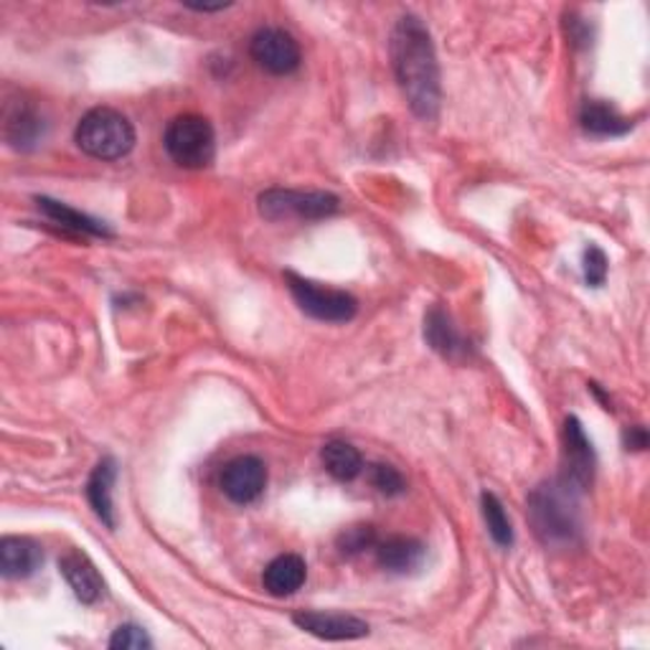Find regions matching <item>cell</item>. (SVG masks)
<instances>
[{"mask_svg": "<svg viewBox=\"0 0 650 650\" xmlns=\"http://www.w3.org/2000/svg\"><path fill=\"white\" fill-rule=\"evenodd\" d=\"M76 145L97 160H119L135 148V127L117 109L97 107L76 125Z\"/></svg>", "mask_w": 650, "mask_h": 650, "instance_id": "obj_3", "label": "cell"}, {"mask_svg": "<svg viewBox=\"0 0 650 650\" xmlns=\"http://www.w3.org/2000/svg\"><path fill=\"white\" fill-rule=\"evenodd\" d=\"M39 209L46 213V217L54 221V224L70 229V232H76V234H84V237H109L113 232L102 224V221L87 217V213L76 211L72 207H66V203L62 201H54V199H46V196H41V199H36Z\"/></svg>", "mask_w": 650, "mask_h": 650, "instance_id": "obj_19", "label": "cell"}, {"mask_svg": "<svg viewBox=\"0 0 650 650\" xmlns=\"http://www.w3.org/2000/svg\"><path fill=\"white\" fill-rule=\"evenodd\" d=\"M562 458H564V468H562L559 481L567 483L572 491L577 493L587 491V488L593 485L597 458H595L593 442H589L585 430H581L577 417H567V422H564Z\"/></svg>", "mask_w": 650, "mask_h": 650, "instance_id": "obj_8", "label": "cell"}, {"mask_svg": "<svg viewBox=\"0 0 650 650\" xmlns=\"http://www.w3.org/2000/svg\"><path fill=\"white\" fill-rule=\"evenodd\" d=\"M481 509H483V518H485V526H488V534L499 546L503 549H509L513 544V526H511V518L506 509H503V503L499 501V495L493 493H483L481 495Z\"/></svg>", "mask_w": 650, "mask_h": 650, "instance_id": "obj_21", "label": "cell"}, {"mask_svg": "<svg viewBox=\"0 0 650 650\" xmlns=\"http://www.w3.org/2000/svg\"><path fill=\"white\" fill-rule=\"evenodd\" d=\"M44 552L29 536H6L0 542V572L6 579H25L41 567Z\"/></svg>", "mask_w": 650, "mask_h": 650, "instance_id": "obj_13", "label": "cell"}, {"mask_svg": "<svg viewBox=\"0 0 650 650\" xmlns=\"http://www.w3.org/2000/svg\"><path fill=\"white\" fill-rule=\"evenodd\" d=\"M323 468L336 478V481H354V478L364 470V458L354 444L344 440H331L323 444L321 450Z\"/></svg>", "mask_w": 650, "mask_h": 650, "instance_id": "obj_20", "label": "cell"}, {"mask_svg": "<svg viewBox=\"0 0 650 650\" xmlns=\"http://www.w3.org/2000/svg\"><path fill=\"white\" fill-rule=\"evenodd\" d=\"M581 127L589 135H597V138H618V135L630 133L632 123L628 117H622L612 105H607L602 99H589L585 102L579 115Z\"/></svg>", "mask_w": 650, "mask_h": 650, "instance_id": "obj_18", "label": "cell"}, {"mask_svg": "<svg viewBox=\"0 0 650 650\" xmlns=\"http://www.w3.org/2000/svg\"><path fill=\"white\" fill-rule=\"evenodd\" d=\"M46 125L44 117H41L36 109L25 105V102H19V105L6 107V117H3V135L6 140L19 150H29L33 145H39V140L44 138Z\"/></svg>", "mask_w": 650, "mask_h": 650, "instance_id": "obj_14", "label": "cell"}, {"mask_svg": "<svg viewBox=\"0 0 650 650\" xmlns=\"http://www.w3.org/2000/svg\"><path fill=\"white\" fill-rule=\"evenodd\" d=\"M250 54L256 66H262L264 72L275 76L293 74L303 59L301 44H297L293 33H287L285 29H275V25H264V29L254 33Z\"/></svg>", "mask_w": 650, "mask_h": 650, "instance_id": "obj_7", "label": "cell"}, {"mask_svg": "<svg viewBox=\"0 0 650 650\" xmlns=\"http://www.w3.org/2000/svg\"><path fill=\"white\" fill-rule=\"evenodd\" d=\"M293 622L321 640H358L369 636V622L344 612H297Z\"/></svg>", "mask_w": 650, "mask_h": 650, "instance_id": "obj_10", "label": "cell"}, {"mask_svg": "<svg viewBox=\"0 0 650 650\" xmlns=\"http://www.w3.org/2000/svg\"><path fill=\"white\" fill-rule=\"evenodd\" d=\"M581 270H585V280L587 285L600 287L605 277H607V256L600 250V247L589 244L585 250V256H581Z\"/></svg>", "mask_w": 650, "mask_h": 650, "instance_id": "obj_25", "label": "cell"}, {"mask_svg": "<svg viewBox=\"0 0 650 650\" xmlns=\"http://www.w3.org/2000/svg\"><path fill=\"white\" fill-rule=\"evenodd\" d=\"M287 287L293 293L297 307L305 315H311L315 321L323 323H348L358 311V303L354 295H348L346 290H333L323 287L318 282H311L305 277H297L295 272H287Z\"/></svg>", "mask_w": 650, "mask_h": 650, "instance_id": "obj_6", "label": "cell"}, {"mask_svg": "<svg viewBox=\"0 0 650 650\" xmlns=\"http://www.w3.org/2000/svg\"><path fill=\"white\" fill-rule=\"evenodd\" d=\"M340 201L328 191H293V188H270L260 196V213L270 221L285 219H325L338 211Z\"/></svg>", "mask_w": 650, "mask_h": 650, "instance_id": "obj_5", "label": "cell"}, {"mask_svg": "<svg viewBox=\"0 0 650 650\" xmlns=\"http://www.w3.org/2000/svg\"><path fill=\"white\" fill-rule=\"evenodd\" d=\"M109 648L113 650H148L153 648V640L148 632L138 626H119L113 638H109Z\"/></svg>", "mask_w": 650, "mask_h": 650, "instance_id": "obj_24", "label": "cell"}, {"mask_svg": "<svg viewBox=\"0 0 650 650\" xmlns=\"http://www.w3.org/2000/svg\"><path fill=\"white\" fill-rule=\"evenodd\" d=\"M232 3H219V6H203V3H186V8H191L196 13H217V11H227Z\"/></svg>", "mask_w": 650, "mask_h": 650, "instance_id": "obj_27", "label": "cell"}, {"mask_svg": "<svg viewBox=\"0 0 650 650\" xmlns=\"http://www.w3.org/2000/svg\"><path fill=\"white\" fill-rule=\"evenodd\" d=\"M59 572H62L64 579L70 581L76 600L84 605H92L99 600L105 581H102L97 567H94L87 554L70 549L62 559H59Z\"/></svg>", "mask_w": 650, "mask_h": 650, "instance_id": "obj_12", "label": "cell"}, {"mask_svg": "<svg viewBox=\"0 0 650 650\" xmlns=\"http://www.w3.org/2000/svg\"><path fill=\"white\" fill-rule=\"evenodd\" d=\"M371 475V483L379 493L384 495H399L405 491V475L399 473L395 465H384V463H376L369 470Z\"/></svg>", "mask_w": 650, "mask_h": 650, "instance_id": "obj_22", "label": "cell"}, {"mask_svg": "<svg viewBox=\"0 0 650 650\" xmlns=\"http://www.w3.org/2000/svg\"><path fill=\"white\" fill-rule=\"evenodd\" d=\"M391 64L401 92L419 119H434L440 113V64L427 25L417 15H401L391 33Z\"/></svg>", "mask_w": 650, "mask_h": 650, "instance_id": "obj_1", "label": "cell"}, {"mask_svg": "<svg viewBox=\"0 0 650 650\" xmlns=\"http://www.w3.org/2000/svg\"><path fill=\"white\" fill-rule=\"evenodd\" d=\"M376 544V532L374 526H350L344 534L338 536V549L344 554H361L364 549Z\"/></svg>", "mask_w": 650, "mask_h": 650, "instance_id": "obj_23", "label": "cell"}, {"mask_svg": "<svg viewBox=\"0 0 650 650\" xmlns=\"http://www.w3.org/2000/svg\"><path fill=\"white\" fill-rule=\"evenodd\" d=\"M424 340L438 350L448 361H465L470 356V346L465 338L460 336L455 321L450 318V313L444 307L434 305L430 313L424 315Z\"/></svg>", "mask_w": 650, "mask_h": 650, "instance_id": "obj_11", "label": "cell"}, {"mask_svg": "<svg viewBox=\"0 0 650 650\" xmlns=\"http://www.w3.org/2000/svg\"><path fill=\"white\" fill-rule=\"evenodd\" d=\"M422 557L424 544L412 536H391L376 546V559H379L381 567L397 572V575L417 569L422 564Z\"/></svg>", "mask_w": 650, "mask_h": 650, "instance_id": "obj_17", "label": "cell"}, {"mask_svg": "<svg viewBox=\"0 0 650 650\" xmlns=\"http://www.w3.org/2000/svg\"><path fill=\"white\" fill-rule=\"evenodd\" d=\"M219 485L229 501L247 506L260 499L268 488V465L254 455H239L221 470Z\"/></svg>", "mask_w": 650, "mask_h": 650, "instance_id": "obj_9", "label": "cell"}, {"mask_svg": "<svg viewBox=\"0 0 650 650\" xmlns=\"http://www.w3.org/2000/svg\"><path fill=\"white\" fill-rule=\"evenodd\" d=\"M117 478V465L113 458L99 460L97 468L92 470L90 483H87V499L92 511L97 513L102 524L115 528V509H113V485Z\"/></svg>", "mask_w": 650, "mask_h": 650, "instance_id": "obj_16", "label": "cell"}, {"mask_svg": "<svg viewBox=\"0 0 650 650\" xmlns=\"http://www.w3.org/2000/svg\"><path fill=\"white\" fill-rule=\"evenodd\" d=\"M305 577H307V567L303 557H297V554H282V557L272 559L268 564L262 581H264V589H268L272 597H287V595H295L297 589L305 585Z\"/></svg>", "mask_w": 650, "mask_h": 650, "instance_id": "obj_15", "label": "cell"}, {"mask_svg": "<svg viewBox=\"0 0 650 650\" xmlns=\"http://www.w3.org/2000/svg\"><path fill=\"white\" fill-rule=\"evenodd\" d=\"M528 518L546 546L575 544L579 538L577 491L562 481L538 485L528 495Z\"/></svg>", "mask_w": 650, "mask_h": 650, "instance_id": "obj_2", "label": "cell"}, {"mask_svg": "<svg viewBox=\"0 0 650 650\" xmlns=\"http://www.w3.org/2000/svg\"><path fill=\"white\" fill-rule=\"evenodd\" d=\"M626 444L628 450H646L648 448L646 427H630V430H626Z\"/></svg>", "mask_w": 650, "mask_h": 650, "instance_id": "obj_26", "label": "cell"}, {"mask_svg": "<svg viewBox=\"0 0 650 650\" xmlns=\"http://www.w3.org/2000/svg\"><path fill=\"white\" fill-rule=\"evenodd\" d=\"M168 156L181 168H207L217 156V135L207 117L201 115H181L168 125L162 135Z\"/></svg>", "mask_w": 650, "mask_h": 650, "instance_id": "obj_4", "label": "cell"}]
</instances>
